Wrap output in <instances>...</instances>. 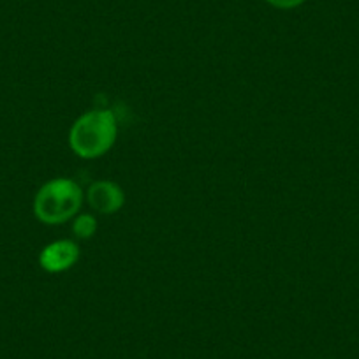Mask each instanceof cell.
<instances>
[{
  "label": "cell",
  "mask_w": 359,
  "mask_h": 359,
  "mask_svg": "<svg viewBox=\"0 0 359 359\" xmlns=\"http://www.w3.org/2000/svg\"><path fill=\"white\" fill-rule=\"evenodd\" d=\"M88 203L90 206L99 213H104V215H111L116 213L126 203V196L123 191L113 182L108 180H101V182H95V184L90 185L88 189Z\"/></svg>",
  "instance_id": "277c9868"
},
{
  "label": "cell",
  "mask_w": 359,
  "mask_h": 359,
  "mask_svg": "<svg viewBox=\"0 0 359 359\" xmlns=\"http://www.w3.org/2000/svg\"><path fill=\"white\" fill-rule=\"evenodd\" d=\"M83 203V192L72 180L57 178L39 189L34 199V213L50 226L67 222L78 213Z\"/></svg>",
  "instance_id": "7a4b0ae2"
},
{
  "label": "cell",
  "mask_w": 359,
  "mask_h": 359,
  "mask_svg": "<svg viewBox=\"0 0 359 359\" xmlns=\"http://www.w3.org/2000/svg\"><path fill=\"white\" fill-rule=\"evenodd\" d=\"M116 118L111 111H88L79 116L69 134V143L76 155L97 158L109 151L116 141Z\"/></svg>",
  "instance_id": "6da1fadb"
},
{
  "label": "cell",
  "mask_w": 359,
  "mask_h": 359,
  "mask_svg": "<svg viewBox=\"0 0 359 359\" xmlns=\"http://www.w3.org/2000/svg\"><path fill=\"white\" fill-rule=\"evenodd\" d=\"M97 229V224H95V219L92 215H79L76 217L74 226H72V231L78 238H90Z\"/></svg>",
  "instance_id": "5b68a950"
},
{
  "label": "cell",
  "mask_w": 359,
  "mask_h": 359,
  "mask_svg": "<svg viewBox=\"0 0 359 359\" xmlns=\"http://www.w3.org/2000/svg\"><path fill=\"white\" fill-rule=\"evenodd\" d=\"M79 259V248L74 241L60 240L46 245L39 255L41 268L50 273H62L72 268Z\"/></svg>",
  "instance_id": "3957f363"
},
{
  "label": "cell",
  "mask_w": 359,
  "mask_h": 359,
  "mask_svg": "<svg viewBox=\"0 0 359 359\" xmlns=\"http://www.w3.org/2000/svg\"><path fill=\"white\" fill-rule=\"evenodd\" d=\"M266 2L271 6H275V8L292 9V8H298L299 4H303L305 0H266Z\"/></svg>",
  "instance_id": "8992f818"
}]
</instances>
